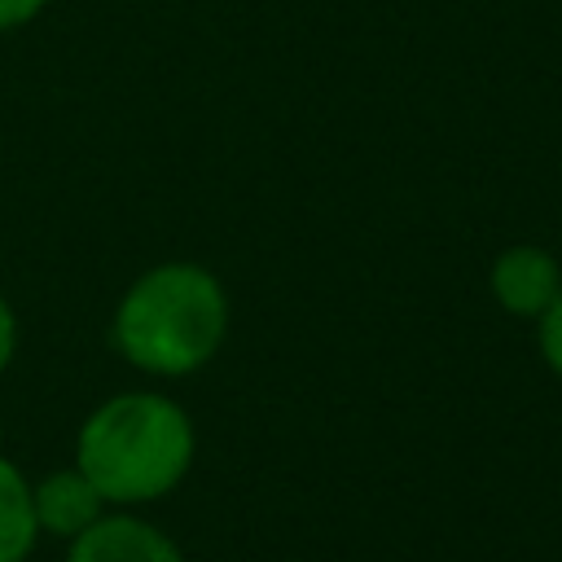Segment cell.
Listing matches in <instances>:
<instances>
[{
	"instance_id": "3957f363",
	"label": "cell",
	"mask_w": 562,
	"mask_h": 562,
	"mask_svg": "<svg viewBox=\"0 0 562 562\" xmlns=\"http://www.w3.org/2000/svg\"><path fill=\"white\" fill-rule=\"evenodd\" d=\"M66 562H189L180 544L136 514H101L66 549Z\"/></svg>"
},
{
	"instance_id": "277c9868",
	"label": "cell",
	"mask_w": 562,
	"mask_h": 562,
	"mask_svg": "<svg viewBox=\"0 0 562 562\" xmlns=\"http://www.w3.org/2000/svg\"><path fill=\"white\" fill-rule=\"evenodd\" d=\"M492 299L509 316H540L562 290V268L544 246H509L492 259Z\"/></svg>"
},
{
	"instance_id": "9c48e42d",
	"label": "cell",
	"mask_w": 562,
	"mask_h": 562,
	"mask_svg": "<svg viewBox=\"0 0 562 562\" xmlns=\"http://www.w3.org/2000/svg\"><path fill=\"white\" fill-rule=\"evenodd\" d=\"M48 0H0V31H18L26 26Z\"/></svg>"
},
{
	"instance_id": "7a4b0ae2",
	"label": "cell",
	"mask_w": 562,
	"mask_h": 562,
	"mask_svg": "<svg viewBox=\"0 0 562 562\" xmlns=\"http://www.w3.org/2000/svg\"><path fill=\"white\" fill-rule=\"evenodd\" d=\"M228 334V294L202 263H158L140 272L119 307L110 338L127 364L154 378H184L215 360Z\"/></svg>"
},
{
	"instance_id": "ba28073f",
	"label": "cell",
	"mask_w": 562,
	"mask_h": 562,
	"mask_svg": "<svg viewBox=\"0 0 562 562\" xmlns=\"http://www.w3.org/2000/svg\"><path fill=\"white\" fill-rule=\"evenodd\" d=\"M13 356H18V312L0 294V373L13 364Z\"/></svg>"
},
{
	"instance_id": "5b68a950",
	"label": "cell",
	"mask_w": 562,
	"mask_h": 562,
	"mask_svg": "<svg viewBox=\"0 0 562 562\" xmlns=\"http://www.w3.org/2000/svg\"><path fill=\"white\" fill-rule=\"evenodd\" d=\"M31 501H35L40 531H53V536H66V540H75L79 531H88L105 514V496L92 487V479L79 465L53 470L48 479L31 483Z\"/></svg>"
},
{
	"instance_id": "52a82bcc",
	"label": "cell",
	"mask_w": 562,
	"mask_h": 562,
	"mask_svg": "<svg viewBox=\"0 0 562 562\" xmlns=\"http://www.w3.org/2000/svg\"><path fill=\"white\" fill-rule=\"evenodd\" d=\"M536 321H540V356H544V364L562 378V290L553 294V303H549Z\"/></svg>"
},
{
	"instance_id": "8992f818",
	"label": "cell",
	"mask_w": 562,
	"mask_h": 562,
	"mask_svg": "<svg viewBox=\"0 0 562 562\" xmlns=\"http://www.w3.org/2000/svg\"><path fill=\"white\" fill-rule=\"evenodd\" d=\"M40 522H35V501L26 474L0 457V562H26L35 549Z\"/></svg>"
},
{
	"instance_id": "6da1fadb",
	"label": "cell",
	"mask_w": 562,
	"mask_h": 562,
	"mask_svg": "<svg viewBox=\"0 0 562 562\" xmlns=\"http://www.w3.org/2000/svg\"><path fill=\"white\" fill-rule=\"evenodd\" d=\"M193 417L158 391H123L97 404L75 439V465L105 505H145L176 492L193 465Z\"/></svg>"
}]
</instances>
